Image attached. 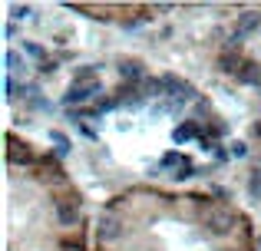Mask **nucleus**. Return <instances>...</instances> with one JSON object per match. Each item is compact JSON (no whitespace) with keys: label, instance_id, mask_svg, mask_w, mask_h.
I'll use <instances>...</instances> for the list:
<instances>
[{"label":"nucleus","instance_id":"nucleus-2","mask_svg":"<svg viewBox=\"0 0 261 251\" xmlns=\"http://www.w3.org/2000/svg\"><path fill=\"white\" fill-rule=\"evenodd\" d=\"M99 90H102V86L96 83V79H93V83H73L70 90H66L63 103H66V106H76V103H89V99H93V96H96V93H99Z\"/></svg>","mask_w":261,"mask_h":251},{"label":"nucleus","instance_id":"nucleus-21","mask_svg":"<svg viewBox=\"0 0 261 251\" xmlns=\"http://www.w3.org/2000/svg\"><path fill=\"white\" fill-rule=\"evenodd\" d=\"M258 248H261V235H258Z\"/></svg>","mask_w":261,"mask_h":251},{"label":"nucleus","instance_id":"nucleus-20","mask_svg":"<svg viewBox=\"0 0 261 251\" xmlns=\"http://www.w3.org/2000/svg\"><path fill=\"white\" fill-rule=\"evenodd\" d=\"M192 172H195V165H192V162H185V165H178L175 179H192Z\"/></svg>","mask_w":261,"mask_h":251},{"label":"nucleus","instance_id":"nucleus-10","mask_svg":"<svg viewBox=\"0 0 261 251\" xmlns=\"http://www.w3.org/2000/svg\"><path fill=\"white\" fill-rule=\"evenodd\" d=\"M50 142L57 146V155H70V139L63 132H50Z\"/></svg>","mask_w":261,"mask_h":251},{"label":"nucleus","instance_id":"nucleus-9","mask_svg":"<svg viewBox=\"0 0 261 251\" xmlns=\"http://www.w3.org/2000/svg\"><path fill=\"white\" fill-rule=\"evenodd\" d=\"M242 60H238V53H222L218 57V70L222 73H231V76H238V70H242Z\"/></svg>","mask_w":261,"mask_h":251},{"label":"nucleus","instance_id":"nucleus-13","mask_svg":"<svg viewBox=\"0 0 261 251\" xmlns=\"http://www.w3.org/2000/svg\"><path fill=\"white\" fill-rule=\"evenodd\" d=\"M20 73V53L17 50H7V76Z\"/></svg>","mask_w":261,"mask_h":251},{"label":"nucleus","instance_id":"nucleus-8","mask_svg":"<svg viewBox=\"0 0 261 251\" xmlns=\"http://www.w3.org/2000/svg\"><path fill=\"white\" fill-rule=\"evenodd\" d=\"M99 238H102V241L122 238V225H119L116 218H102V221H99Z\"/></svg>","mask_w":261,"mask_h":251},{"label":"nucleus","instance_id":"nucleus-11","mask_svg":"<svg viewBox=\"0 0 261 251\" xmlns=\"http://www.w3.org/2000/svg\"><path fill=\"white\" fill-rule=\"evenodd\" d=\"M23 53H27V57H33V60H40V63H46V50L40 43H30V40H27V43H23Z\"/></svg>","mask_w":261,"mask_h":251},{"label":"nucleus","instance_id":"nucleus-7","mask_svg":"<svg viewBox=\"0 0 261 251\" xmlns=\"http://www.w3.org/2000/svg\"><path fill=\"white\" fill-rule=\"evenodd\" d=\"M255 30H261V13L258 10H245L242 17H238V33H255Z\"/></svg>","mask_w":261,"mask_h":251},{"label":"nucleus","instance_id":"nucleus-18","mask_svg":"<svg viewBox=\"0 0 261 251\" xmlns=\"http://www.w3.org/2000/svg\"><path fill=\"white\" fill-rule=\"evenodd\" d=\"M231 155H235V159H245V155H248V146H245V142H231Z\"/></svg>","mask_w":261,"mask_h":251},{"label":"nucleus","instance_id":"nucleus-1","mask_svg":"<svg viewBox=\"0 0 261 251\" xmlns=\"http://www.w3.org/2000/svg\"><path fill=\"white\" fill-rule=\"evenodd\" d=\"M205 228H208L212 235H228L231 228H235V215H231L228 208H212V212L205 215Z\"/></svg>","mask_w":261,"mask_h":251},{"label":"nucleus","instance_id":"nucleus-12","mask_svg":"<svg viewBox=\"0 0 261 251\" xmlns=\"http://www.w3.org/2000/svg\"><path fill=\"white\" fill-rule=\"evenodd\" d=\"M195 135H198V126H195V123H185V126H178V129H175V139H178V142L195 139Z\"/></svg>","mask_w":261,"mask_h":251},{"label":"nucleus","instance_id":"nucleus-3","mask_svg":"<svg viewBox=\"0 0 261 251\" xmlns=\"http://www.w3.org/2000/svg\"><path fill=\"white\" fill-rule=\"evenodd\" d=\"M162 86H166V93H172L178 103H189V99H195V90H192L189 83H182V79H175V76H162Z\"/></svg>","mask_w":261,"mask_h":251},{"label":"nucleus","instance_id":"nucleus-4","mask_svg":"<svg viewBox=\"0 0 261 251\" xmlns=\"http://www.w3.org/2000/svg\"><path fill=\"white\" fill-rule=\"evenodd\" d=\"M57 221L63 228H73L80 221V202H57Z\"/></svg>","mask_w":261,"mask_h":251},{"label":"nucleus","instance_id":"nucleus-16","mask_svg":"<svg viewBox=\"0 0 261 251\" xmlns=\"http://www.w3.org/2000/svg\"><path fill=\"white\" fill-rule=\"evenodd\" d=\"M242 43H245V33H231L228 37V43H225V53H235V50H242Z\"/></svg>","mask_w":261,"mask_h":251},{"label":"nucleus","instance_id":"nucleus-5","mask_svg":"<svg viewBox=\"0 0 261 251\" xmlns=\"http://www.w3.org/2000/svg\"><path fill=\"white\" fill-rule=\"evenodd\" d=\"M119 76L126 79V83H146V73H142L139 60H122L119 63Z\"/></svg>","mask_w":261,"mask_h":251},{"label":"nucleus","instance_id":"nucleus-6","mask_svg":"<svg viewBox=\"0 0 261 251\" xmlns=\"http://www.w3.org/2000/svg\"><path fill=\"white\" fill-rule=\"evenodd\" d=\"M238 83H245V86H261V63H245L242 70H238Z\"/></svg>","mask_w":261,"mask_h":251},{"label":"nucleus","instance_id":"nucleus-19","mask_svg":"<svg viewBox=\"0 0 261 251\" xmlns=\"http://www.w3.org/2000/svg\"><path fill=\"white\" fill-rule=\"evenodd\" d=\"M10 13H13V20H27V17H30L33 10H30V7H23V4H17V7H13Z\"/></svg>","mask_w":261,"mask_h":251},{"label":"nucleus","instance_id":"nucleus-17","mask_svg":"<svg viewBox=\"0 0 261 251\" xmlns=\"http://www.w3.org/2000/svg\"><path fill=\"white\" fill-rule=\"evenodd\" d=\"M169 165H185L182 155H178V152H166V155H162V162H159V169H169Z\"/></svg>","mask_w":261,"mask_h":251},{"label":"nucleus","instance_id":"nucleus-14","mask_svg":"<svg viewBox=\"0 0 261 251\" xmlns=\"http://www.w3.org/2000/svg\"><path fill=\"white\" fill-rule=\"evenodd\" d=\"M248 192H251V199L261 202V172H251V179H248Z\"/></svg>","mask_w":261,"mask_h":251},{"label":"nucleus","instance_id":"nucleus-15","mask_svg":"<svg viewBox=\"0 0 261 251\" xmlns=\"http://www.w3.org/2000/svg\"><path fill=\"white\" fill-rule=\"evenodd\" d=\"M10 159H13V162H30V152H23V146L10 139Z\"/></svg>","mask_w":261,"mask_h":251}]
</instances>
